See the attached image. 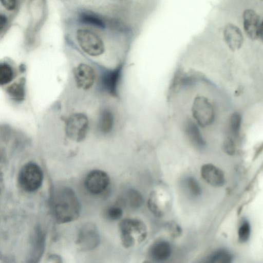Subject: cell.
I'll use <instances>...</instances> for the list:
<instances>
[{
    "mask_svg": "<svg viewBox=\"0 0 263 263\" xmlns=\"http://www.w3.org/2000/svg\"><path fill=\"white\" fill-rule=\"evenodd\" d=\"M116 68L105 72L101 77L100 83L102 88L110 95L116 96L121 75V68Z\"/></svg>",
    "mask_w": 263,
    "mask_h": 263,
    "instance_id": "16",
    "label": "cell"
},
{
    "mask_svg": "<svg viewBox=\"0 0 263 263\" xmlns=\"http://www.w3.org/2000/svg\"><path fill=\"white\" fill-rule=\"evenodd\" d=\"M73 72L76 85L79 89L86 90L93 85L96 73L89 65L81 63L74 68Z\"/></svg>",
    "mask_w": 263,
    "mask_h": 263,
    "instance_id": "10",
    "label": "cell"
},
{
    "mask_svg": "<svg viewBox=\"0 0 263 263\" xmlns=\"http://www.w3.org/2000/svg\"><path fill=\"white\" fill-rule=\"evenodd\" d=\"M127 199L130 206L134 209L140 208L143 204L144 198L138 190L130 189L127 192Z\"/></svg>",
    "mask_w": 263,
    "mask_h": 263,
    "instance_id": "21",
    "label": "cell"
},
{
    "mask_svg": "<svg viewBox=\"0 0 263 263\" xmlns=\"http://www.w3.org/2000/svg\"><path fill=\"white\" fill-rule=\"evenodd\" d=\"M114 117L111 111L104 108L99 114L97 123V129L99 133L106 135L109 133L114 126Z\"/></svg>",
    "mask_w": 263,
    "mask_h": 263,
    "instance_id": "17",
    "label": "cell"
},
{
    "mask_svg": "<svg viewBox=\"0 0 263 263\" xmlns=\"http://www.w3.org/2000/svg\"><path fill=\"white\" fill-rule=\"evenodd\" d=\"M44 174L41 167L36 163L28 162L20 170L18 182L24 191L31 193L37 191L43 183Z\"/></svg>",
    "mask_w": 263,
    "mask_h": 263,
    "instance_id": "3",
    "label": "cell"
},
{
    "mask_svg": "<svg viewBox=\"0 0 263 263\" xmlns=\"http://www.w3.org/2000/svg\"><path fill=\"white\" fill-rule=\"evenodd\" d=\"M167 204L166 197L162 193H159L157 190L151 192L148 200V207L155 216H163L166 211Z\"/></svg>",
    "mask_w": 263,
    "mask_h": 263,
    "instance_id": "15",
    "label": "cell"
},
{
    "mask_svg": "<svg viewBox=\"0 0 263 263\" xmlns=\"http://www.w3.org/2000/svg\"><path fill=\"white\" fill-rule=\"evenodd\" d=\"M80 21L83 24L93 26L101 29H104V21L98 16L92 14L83 13L79 17Z\"/></svg>",
    "mask_w": 263,
    "mask_h": 263,
    "instance_id": "22",
    "label": "cell"
},
{
    "mask_svg": "<svg viewBox=\"0 0 263 263\" xmlns=\"http://www.w3.org/2000/svg\"><path fill=\"white\" fill-rule=\"evenodd\" d=\"M121 241L125 248H132L143 242L147 236L146 224L136 218H125L119 223Z\"/></svg>",
    "mask_w": 263,
    "mask_h": 263,
    "instance_id": "2",
    "label": "cell"
},
{
    "mask_svg": "<svg viewBox=\"0 0 263 263\" xmlns=\"http://www.w3.org/2000/svg\"><path fill=\"white\" fill-rule=\"evenodd\" d=\"M243 26L246 34L252 40L259 38L260 18L256 12L251 9L243 11Z\"/></svg>",
    "mask_w": 263,
    "mask_h": 263,
    "instance_id": "11",
    "label": "cell"
},
{
    "mask_svg": "<svg viewBox=\"0 0 263 263\" xmlns=\"http://www.w3.org/2000/svg\"><path fill=\"white\" fill-rule=\"evenodd\" d=\"M165 228L168 232L173 238L179 237L182 234V229L180 226L175 221H171L165 224Z\"/></svg>",
    "mask_w": 263,
    "mask_h": 263,
    "instance_id": "26",
    "label": "cell"
},
{
    "mask_svg": "<svg viewBox=\"0 0 263 263\" xmlns=\"http://www.w3.org/2000/svg\"><path fill=\"white\" fill-rule=\"evenodd\" d=\"M89 119L82 112L74 113L67 119L65 133L72 141L80 142L86 137L89 130Z\"/></svg>",
    "mask_w": 263,
    "mask_h": 263,
    "instance_id": "4",
    "label": "cell"
},
{
    "mask_svg": "<svg viewBox=\"0 0 263 263\" xmlns=\"http://www.w3.org/2000/svg\"><path fill=\"white\" fill-rule=\"evenodd\" d=\"M100 241V235L96 224L87 222L79 229L76 243L81 251H89L97 248Z\"/></svg>",
    "mask_w": 263,
    "mask_h": 263,
    "instance_id": "7",
    "label": "cell"
},
{
    "mask_svg": "<svg viewBox=\"0 0 263 263\" xmlns=\"http://www.w3.org/2000/svg\"><path fill=\"white\" fill-rule=\"evenodd\" d=\"M110 184V178L105 172L95 170L89 172L84 180V185L88 192L93 195L103 193Z\"/></svg>",
    "mask_w": 263,
    "mask_h": 263,
    "instance_id": "9",
    "label": "cell"
},
{
    "mask_svg": "<svg viewBox=\"0 0 263 263\" xmlns=\"http://www.w3.org/2000/svg\"><path fill=\"white\" fill-rule=\"evenodd\" d=\"M25 83L24 78H20L6 88V93L15 101H23L25 97Z\"/></svg>",
    "mask_w": 263,
    "mask_h": 263,
    "instance_id": "18",
    "label": "cell"
},
{
    "mask_svg": "<svg viewBox=\"0 0 263 263\" xmlns=\"http://www.w3.org/2000/svg\"><path fill=\"white\" fill-rule=\"evenodd\" d=\"M192 112L194 119L201 127L211 125L214 120L213 106L205 97L198 96L195 98L192 107Z\"/></svg>",
    "mask_w": 263,
    "mask_h": 263,
    "instance_id": "6",
    "label": "cell"
},
{
    "mask_svg": "<svg viewBox=\"0 0 263 263\" xmlns=\"http://www.w3.org/2000/svg\"><path fill=\"white\" fill-rule=\"evenodd\" d=\"M232 260V256L228 251L218 250L208 256L205 261L212 263H229Z\"/></svg>",
    "mask_w": 263,
    "mask_h": 263,
    "instance_id": "19",
    "label": "cell"
},
{
    "mask_svg": "<svg viewBox=\"0 0 263 263\" xmlns=\"http://www.w3.org/2000/svg\"><path fill=\"white\" fill-rule=\"evenodd\" d=\"M3 7L9 11L13 10L16 6V0H1Z\"/></svg>",
    "mask_w": 263,
    "mask_h": 263,
    "instance_id": "29",
    "label": "cell"
},
{
    "mask_svg": "<svg viewBox=\"0 0 263 263\" xmlns=\"http://www.w3.org/2000/svg\"><path fill=\"white\" fill-rule=\"evenodd\" d=\"M123 214L122 209L118 206L109 207L106 211V215L108 219L110 220H117L121 218Z\"/></svg>",
    "mask_w": 263,
    "mask_h": 263,
    "instance_id": "27",
    "label": "cell"
},
{
    "mask_svg": "<svg viewBox=\"0 0 263 263\" xmlns=\"http://www.w3.org/2000/svg\"><path fill=\"white\" fill-rule=\"evenodd\" d=\"M172 253V247L166 240H159L149 247L148 254L150 258L156 262H163L168 259Z\"/></svg>",
    "mask_w": 263,
    "mask_h": 263,
    "instance_id": "14",
    "label": "cell"
},
{
    "mask_svg": "<svg viewBox=\"0 0 263 263\" xmlns=\"http://www.w3.org/2000/svg\"><path fill=\"white\" fill-rule=\"evenodd\" d=\"M259 38L263 42V21L260 23L259 30Z\"/></svg>",
    "mask_w": 263,
    "mask_h": 263,
    "instance_id": "33",
    "label": "cell"
},
{
    "mask_svg": "<svg viewBox=\"0 0 263 263\" xmlns=\"http://www.w3.org/2000/svg\"><path fill=\"white\" fill-rule=\"evenodd\" d=\"M251 234V227L247 221H244L239 228L238 237L239 241L245 242L249 239Z\"/></svg>",
    "mask_w": 263,
    "mask_h": 263,
    "instance_id": "25",
    "label": "cell"
},
{
    "mask_svg": "<svg viewBox=\"0 0 263 263\" xmlns=\"http://www.w3.org/2000/svg\"><path fill=\"white\" fill-rule=\"evenodd\" d=\"M201 175L204 180L214 187L222 186L225 183L223 172L211 163L203 165L200 170Z\"/></svg>",
    "mask_w": 263,
    "mask_h": 263,
    "instance_id": "12",
    "label": "cell"
},
{
    "mask_svg": "<svg viewBox=\"0 0 263 263\" xmlns=\"http://www.w3.org/2000/svg\"><path fill=\"white\" fill-rule=\"evenodd\" d=\"M47 262L52 263H61L63 260L61 256L58 254H51L47 258Z\"/></svg>",
    "mask_w": 263,
    "mask_h": 263,
    "instance_id": "30",
    "label": "cell"
},
{
    "mask_svg": "<svg viewBox=\"0 0 263 263\" xmlns=\"http://www.w3.org/2000/svg\"><path fill=\"white\" fill-rule=\"evenodd\" d=\"M262 1H263V0H262Z\"/></svg>",
    "mask_w": 263,
    "mask_h": 263,
    "instance_id": "34",
    "label": "cell"
},
{
    "mask_svg": "<svg viewBox=\"0 0 263 263\" xmlns=\"http://www.w3.org/2000/svg\"><path fill=\"white\" fill-rule=\"evenodd\" d=\"M185 184L190 193L194 197L199 196L201 193V189L197 180L190 176L185 180Z\"/></svg>",
    "mask_w": 263,
    "mask_h": 263,
    "instance_id": "24",
    "label": "cell"
},
{
    "mask_svg": "<svg viewBox=\"0 0 263 263\" xmlns=\"http://www.w3.org/2000/svg\"><path fill=\"white\" fill-rule=\"evenodd\" d=\"M15 258L11 255H1V260L5 262H15Z\"/></svg>",
    "mask_w": 263,
    "mask_h": 263,
    "instance_id": "31",
    "label": "cell"
},
{
    "mask_svg": "<svg viewBox=\"0 0 263 263\" xmlns=\"http://www.w3.org/2000/svg\"><path fill=\"white\" fill-rule=\"evenodd\" d=\"M7 22V18L5 15L1 14L0 15V29L2 30Z\"/></svg>",
    "mask_w": 263,
    "mask_h": 263,
    "instance_id": "32",
    "label": "cell"
},
{
    "mask_svg": "<svg viewBox=\"0 0 263 263\" xmlns=\"http://www.w3.org/2000/svg\"><path fill=\"white\" fill-rule=\"evenodd\" d=\"M223 36L227 45L233 51L239 49L243 44V36L241 31L232 23H228L224 26Z\"/></svg>",
    "mask_w": 263,
    "mask_h": 263,
    "instance_id": "13",
    "label": "cell"
},
{
    "mask_svg": "<svg viewBox=\"0 0 263 263\" xmlns=\"http://www.w3.org/2000/svg\"><path fill=\"white\" fill-rule=\"evenodd\" d=\"M242 118L237 112H234L230 119V130L231 135L235 138L238 137L241 128Z\"/></svg>",
    "mask_w": 263,
    "mask_h": 263,
    "instance_id": "23",
    "label": "cell"
},
{
    "mask_svg": "<svg viewBox=\"0 0 263 263\" xmlns=\"http://www.w3.org/2000/svg\"><path fill=\"white\" fill-rule=\"evenodd\" d=\"M49 204L53 217L58 223H66L77 219L81 213L79 198L70 187L62 186L53 188Z\"/></svg>",
    "mask_w": 263,
    "mask_h": 263,
    "instance_id": "1",
    "label": "cell"
},
{
    "mask_svg": "<svg viewBox=\"0 0 263 263\" xmlns=\"http://www.w3.org/2000/svg\"><path fill=\"white\" fill-rule=\"evenodd\" d=\"M46 246V233L40 224L33 228L30 238V246L26 262L37 263L42 258Z\"/></svg>",
    "mask_w": 263,
    "mask_h": 263,
    "instance_id": "8",
    "label": "cell"
},
{
    "mask_svg": "<svg viewBox=\"0 0 263 263\" xmlns=\"http://www.w3.org/2000/svg\"><path fill=\"white\" fill-rule=\"evenodd\" d=\"M14 77V72L10 65L6 62L0 64V84L5 85L11 82Z\"/></svg>",
    "mask_w": 263,
    "mask_h": 263,
    "instance_id": "20",
    "label": "cell"
},
{
    "mask_svg": "<svg viewBox=\"0 0 263 263\" xmlns=\"http://www.w3.org/2000/svg\"><path fill=\"white\" fill-rule=\"evenodd\" d=\"M76 37L81 48L88 55L98 57L104 52L103 41L95 33L86 29H79Z\"/></svg>",
    "mask_w": 263,
    "mask_h": 263,
    "instance_id": "5",
    "label": "cell"
},
{
    "mask_svg": "<svg viewBox=\"0 0 263 263\" xmlns=\"http://www.w3.org/2000/svg\"><path fill=\"white\" fill-rule=\"evenodd\" d=\"M223 147L225 151L230 155H233L236 151L234 141L231 138H228L224 142Z\"/></svg>",
    "mask_w": 263,
    "mask_h": 263,
    "instance_id": "28",
    "label": "cell"
}]
</instances>
